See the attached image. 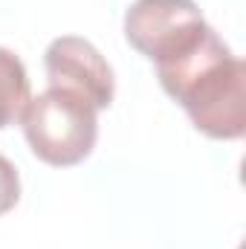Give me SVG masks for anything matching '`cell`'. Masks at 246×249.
<instances>
[{"label":"cell","mask_w":246,"mask_h":249,"mask_svg":"<svg viewBox=\"0 0 246 249\" xmlns=\"http://www.w3.org/2000/svg\"><path fill=\"white\" fill-rule=\"evenodd\" d=\"M18 122L29 151L53 168H72L84 162L99 139V110L81 96L58 87L29 96Z\"/></svg>","instance_id":"2"},{"label":"cell","mask_w":246,"mask_h":249,"mask_svg":"<svg viewBox=\"0 0 246 249\" xmlns=\"http://www.w3.org/2000/svg\"><path fill=\"white\" fill-rule=\"evenodd\" d=\"M209 29L194 0H133L124 12V41L151 64H159Z\"/></svg>","instance_id":"3"},{"label":"cell","mask_w":246,"mask_h":249,"mask_svg":"<svg viewBox=\"0 0 246 249\" xmlns=\"http://www.w3.org/2000/svg\"><path fill=\"white\" fill-rule=\"evenodd\" d=\"M29 96V75L23 61L12 50L0 47V130L20 119Z\"/></svg>","instance_id":"5"},{"label":"cell","mask_w":246,"mask_h":249,"mask_svg":"<svg viewBox=\"0 0 246 249\" xmlns=\"http://www.w3.org/2000/svg\"><path fill=\"white\" fill-rule=\"evenodd\" d=\"M20 200V174L18 168L0 154V217L9 214Z\"/></svg>","instance_id":"6"},{"label":"cell","mask_w":246,"mask_h":249,"mask_svg":"<svg viewBox=\"0 0 246 249\" xmlns=\"http://www.w3.org/2000/svg\"><path fill=\"white\" fill-rule=\"evenodd\" d=\"M159 87L185 110L191 124L217 142L246 133V67L209 26L183 53L154 64Z\"/></svg>","instance_id":"1"},{"label":"cell","mask_w":246,"mask_h":249,"mask_svg":"<svg viewBox=\"0 0 246 249\" xmlns=\"http://www.w3.org/2000/svg\"><path fill=\"white\" fill-rule=\"evenodd\" d=\"M44 70L50 87L81 96L96 110H107L116 96V78L107 58L78 35L55 38L44 53Z\"/></svg>","instance_id":"4"}]
</instances>
